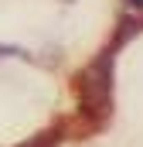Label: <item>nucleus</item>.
<instances>
[{"label":"nucleus","mask_w":143,"mask_h":147,"mask_svg":"<svg viewBox=\"0 0 143 147\" xmlns=\"http://www.w3.org/2000/svg\"><path fill=\"white\" fill-rule=\"evenodd\" d=\"M75 92H78L82 113H96V116L112 113V48L102 51L85 72H78Z\"/></svg>","instance_id":"f257e3e1"},{"label":"nucleus","mask_w":143,"mask_h":147,"mask_svg":"<svg viewBox=\"0 0 143 147\" xmlns=\"http://www.w3.org/2000/svg\"><path fill=\"white\" fill-rule=\"evenodd\" d=\"M58 140H61V134L58 130H48V134H37L31 144H21V147H58Z\"/></svg>","instance_id":"f03ea898"},{"label":"nucleus","mask_w":143,"mask_h":147,"mask_svg":"<svg viewBox=\"0 0 143 147\" xmlns=\"http://www.w3.org/2000/svg\"><path fill=\"white\" fill-rule=\"evenodd\" d=\"M0 58H27V51L17 45H0Z\"/></svg>","instance_id":"7ed1b4c3"},{"label":"nucleus","mask_w":143,"mask_h":147,"mask_svg":"<svg viewBox=\"0 0 143 147\" xmlns=\"http://www.w3.org/2000/svg\"><path fill=\"white\" fill-rule=\"evenodd\" d=\"M126 3H130L133 10H143V0H126Z\"/></svg>","instance_id":"20e7f679"}]
</instances>
